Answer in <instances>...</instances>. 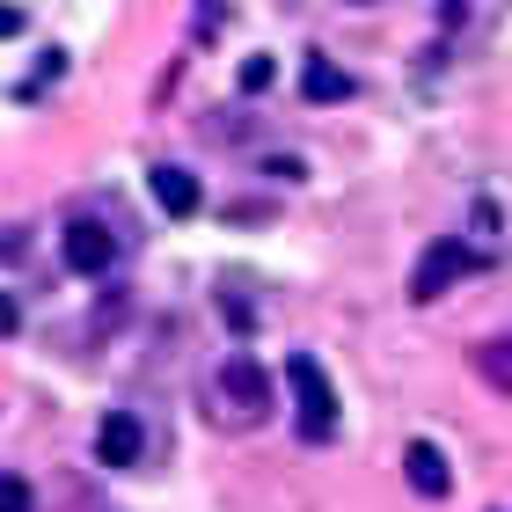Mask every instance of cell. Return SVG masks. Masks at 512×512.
I'll list each match as a JSON object with an SVG mask.
<instances>
[{
  "label": "cell",
  "instance_id": "1",
  "mask_svg": "<svg viewBox=\"0 0 512 512\" xmlns=\"http://www.w3.org/2000/svg\"><path fill=\"white\" fill-rule=\"evenodd\" d=\"M271 417V381H264V366H256L249 352H227L213 366V425L227 432H256Z\"/></svg>",
  "mask_w": 512,
  "mask_h": 512
},
{
  "label": "cell",
  "instance_id": "2",
  "mask_svg": "<svg viewBox=\"0 0 512 512\" xmlns=\"http://www.w3.org/2000/svg\"><path fill=\"white\" fill-rule=\"evenodd\" d=\"M286 388H293V425H300V439H337V388H330V374H322V359H286Z\"/></svg>",
  "mask_w": 512,
  "mask_h": 512
},
{
  "label": "cell",
  "instance_id": "3",
  "mask_svg": "<svg viewBox=\"0 0 512 512\" xmlns=\"http://www.w3.org/2000/svg\"><path fill=\"white\" fill-rule=\"evenodd\" d=\"M476 264H483V256L461 242V235H439L425 256H417V271H410V300H417V308H432V300H439V293H454Z\"/></svg>",
  "mask_w": 512,
  "mask_h": 512
},
{
  "label": "cell",
  "instance_id": "4",
  "mask_svg": "<svg viewBox=\"0 0 512 512\" xmlns=\"http://www.w3.org/2000/svg\"><path fill=\"white\" fill-rule=\"evenodd\" d=\"M59 249H66V271H81V278H103L110 264H118V235H110L103 220H74Z\"/></svg>",
  "mask_w": 512,
  "mask_h": 512
},
{
  "label": "cell",
  "instance_id": "5",
  "mask_svg": "<svg viewBox=\"0 0 512 512\" xmlns=\"http://www.w3.org/2000/svg\"><path fill=\"white\" fill-rule=\"evenodd\" d=\"M139 447H147V432H139L132 410H110L103 425H96V461H103V469H132Z\"/></svg>",
  "mask_w": 512,
  "mask_h": 512
},
{
  "label": "cell",
  "instance_id": "6",
  "mask_svg": "<svg viewBox=\"0 0 512 512\" xmlns=\"http://www.w3.org/2000/svg\"><path fill=\"white\" fill-rule=\"evenodd\" d=\"M147 191H154V205H161L169 220H191V213H198V176L176 169V161H154V169H147Z\"/></svg>",
  "mask_w": 512,
  "mask_h": 512
},
{
  "label": "cell",
  "instance_id": "7",
  "mask_svg": "<svg viewBox=\"0 0 512 512\" xmlns=\"http://www.w3.org/2000/svg\"><path fill=\"white\" fill-rule=\"evenodd\" d=\"M403 476H410L417 498H447L454 491V469H447V454H439L432 439H410L403 447Z\"/></svg>",
  "mask_w": 512,
  "mask_h": 512
},
{
  "label": "cell",
  "instance_id": "8",
  "mask_svg": "<svg viewBox=\"0 0 512 512\" xmlns=\"http://www.w3.org/2000/svg\"><path fill=\"white\" fill-rule=\"evenodd\" d=\"M300 96H308V103H344V96H352V74H344L337 59L308 52V66H300Z\"/></svg>",
  "mask_w": 512,
  "mask_h": 512
},
{
  "label": "cell",
  "instance_id": "9",
  "mask_svg": "<svg viewBox=\"0 0 512 512\" xmlns=\"http://www.w3.org/2000/svg\"><path fill=\"white\" fill-rule=\"evenodd\" d=\"M0 512H37V498H30V483H22L15 469H0Z\"/></svg>",
  "mask_w": 512,
  "mask_h": 512
},
{
  "label": "cell",
  "instance_id": "10",
  "mask_svg": "<svg viewBox=\"0 0 512 512\" xmlns=\"http://www.w3.org/2000/svg\"><path fill=\"white\" fill-rule=\"evenodd\" d=\"M271 81H278V66H271V59H249V66H242V88H249V96H264Z\"/></svg>",
  "mask_w": 512,
  "mask_h": 512
},
{
  "label": "cell",
  "instance_id": "11",
  "mask_svg": "<svg viewBox=\"0 0 512 512\" xmlns=\"http://www.w3.org/2000/svg\"><path fill=\"white\" fill-rule=\"evenodd\" d=\"M476 235L498 242V198H476Z\"/></svg>",
  "mask_w": 512,
  "mask_h": 512
},
{
  "label": "cell",
  "instance_id": "12",
  "mask_svg": "<svg viewBox=\"0 0 512 512\" xmlns=\"http://www.w3.org/2000/svg\"><path fill=\"white\" fill-rule=\"evenodd\" d=\"M483 374H491V381L505 388V344H483Z\"/></svg>",
  "mask_w": 512,
  "mask_h": 512
},
{
  "label": "cell",
  "instance_id": "13",
  "mask_svg": "<svg viewBox=\"0 0 512 512\" xmlns=\"http://www.w3.org/2000/svg\"><path fill=\"white\" fill-rule=\"evenodd\" d=\"M15 322H22V308H15L8 293H0V337H15Z\"/></svg>",
  "mask_w": 512,
  "mask_h": 512
},
{
  "label": "cell",
  "instance_id": "14",
  "mask_svg": "<svg viewBox=\"0 0 512 512\" xmlns=\"http://www.w3.org/2000/svg\"><path fill=\"white\" fill-rule=\"evenodd\" d=\"M22 30V8H0V37H15Z\"/></svg>",
  "mask_w": 512,
  "mask_h": 512
}]
</instances>
